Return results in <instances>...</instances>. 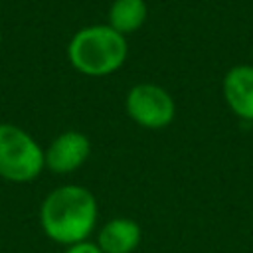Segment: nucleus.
Returning a JSON list of instances; mask_svg holds the SVG:
<instances>
[{
	"label": "nucleus",
	"mask_w": 253,
	"mask_h": 253,
	"mask_svg": "<svg viewBox=\"0 0 253 253\" xmlns=\"http://www.w3.org/2000/svg\"><path fill=\"white\" fill-rule=\"evenodd\" d=\"M97 215L99 206L95 194L79 184L53 188L40 206L42 231L65 247L87 241L97 225Z\"/></svg>",
	"instance_id": "nucleus-1"
},
{
	"label": "nucleus",
	"mask_w": 253,
	"mask_h": 253,
	"mask_svg": "<svg viewBox=\"0 0 253 253\" xmlns=\"http://www.w3.org/2000/svg\"><path fill=\"white\" fill-rule=\"evenodd\" d=\"M128 57V42L109 24H93L77 30L67 43V59L75 71L87 77H107L119 71Z\"/></svg>",
	"instance_id": "nucleus-2"
},
{
	"label": "nucleus",
	"mask_w": 253,
	"mask_h": 253,
	"mask_svg": "<svg viewBox=\"0 0 253 253\" xmlns=\"http://www.w3.org/2000/svg\"><path fill=\"white\" fill-rule=\"evenodd\" d=\"M45 170L42 144L22 126L0 123V178L12 184L34 182Z\"/></svg>",
	"instance_id": "nucleus-3"
},
{
	"label": "nucleus",
	"mask_w": 253,
	"mask_h": 253,
	"mask_svg": "<svg viewBox=\"0 0 253 253\" xmlns=\"http://www.w3.org/2000/svg\"><path fill=\"white\" fill-rule=\"evenodd\" d=\"M126 115L142 128L158 130L172 125L176 117V103L168 89L158 83H136L128 89L125 99Z\"/></svg>",
	"instance_id": "nucleus-4"
},
{
	"label": "nucleus",
	"mask_w": 253,
	"mask_h": 253,
	"mask_svg": "<svg viewBox=\"0 0 253 253\" xmlns=\"http://www.w3.org/2000/svg\"><path fill=\"white\" fill-rule=\"evenodd\" d=\"M43 156L49 172L71 174L89 160L91 140L81 130H63L47 144V148H43Z\"/></svg>",
	"instance_id": "nucleus-5"
},
{
	"label": "nucleus",
	"mask_w": 253,
	"mask_h": 253,
	"mask_svg": "<svg viewBox=\"0 0 253 253\" xmlns=\"http://www.w3.org/2000/svg\"><path fill=\"white\" fill-rule=\"evenodd\" d=\"M221 93L229 111L241 121H253V65L239 63L225 71Z\"/></svg>",
	"instance_id": "nucleus-6"
},
{
	"label": "nucleus",
	"mask_w": 253,
	"mask_h": 253,
	"mask_svg": "<svg viewBox=\"0 0 253 253\" xmlns=\"http://www.w3.org/2000/svg\"><path fill=\"white\" fill-rule=\"evenodd\" d=\"M142 241L140 225L130 217H113L101 225L97 245L103 253H132Z\"/></svg>",
	"instance_id": "nucleus-7"
},
{
	"label": "nucleus",
	"mask_w": 253,
	"mask_h": 253,
	"mask_svg": "<svg viewBox=\"0 0 253 253\" xmlns=\"http://www.w3.org/2000/svg\"><path fill=\"white\" fill-rule=\"evenodd\" d=\"M148 16L146 0H113L107 14V24L123 34L125 38L132 32H138Z\"/></svg>",
	"instance_id": "nucleus-8"
},
{
	"label": "nucleus",
	"mask_w": 253,
	"mask_h": 253,
	"mask_svg": "<svg viewBox=\"0 0 253 253\" xmlns=\"http://www.w3.org/2000/svg\"><path fill=\"white\" fill-rule=\"evenodd\" d=\"M63 253H103L101 247L95 243V241H81V243H75V245H69L65 247Z\"/></svg>",
	"instance_id": "nucleus-9"
},
{
	"label": "nucleus",
	"mask_w": 253,
	"mask_h": 253,
	"mask_svg": "<svg viewBox=\"0 0 253 253\" xmlns=\"http://www.w3.org/2000/svg\"><path fill=\"white\" fill-rule=\"evenodd\" d=\"M0 47H2V30H0Z\"/></svg>",
	"instance_id": "nucleus-10"
}]
</instances>
